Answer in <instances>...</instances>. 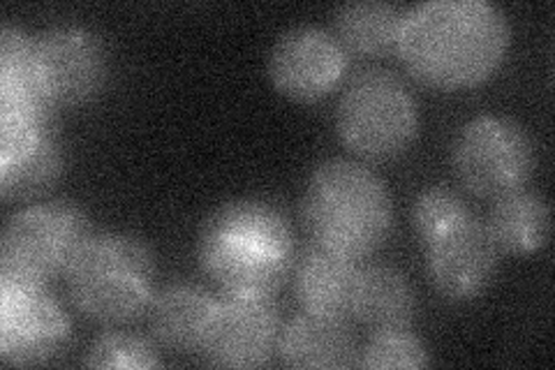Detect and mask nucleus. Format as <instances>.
<instances>
[{
	"label": "nucleus",
	"mask_w": 555,
	"mask_h": 370,
	"mask_svg": "<svg viewBox=\"0 0 555 370\" xmlns=\"http://www.w3.org/2000/svg\"><path fill=\"white\" fill-rule=\"evenodd\" d=\"M451 157L459 181L489 200L524 190L534 171L530 135L516 120L502 116H479L463 126Z\"/></svg>",
	"instance_id": "obj_7"
},
{
	"label": "nucleus",
	"mask_w": 555,
	"mask_h": 370,
	"mask_svg": "<svg viewBox=\"0 0 555 370\" xmlns=\"http://www.w3.org/2000/svg\"><path fill=\"white\" fill-rule=\"evenodd\" d=\"M301 214L318 248L352 259L375 253L393 225L389 190L352 161H326L310 174Z\"/></svg>",
	"instance_id": "obj_3"
},
{
	"label": "nucleus",
	"mask_w": 555,
	"mask_h": 370,
	"mask_svg": "<svg viewBox=\"0 0 555 370\" xmlns=\"http://www.w3.org/2000/svg\"><path fill=\"white\" fill-rule=\"evenodd\" d=\"M218 302L197 285H171L153 298V333L173 352H199Z\"/></svg>",
	"instance_id": "obj_16"
},
{
	"label": "nucleus",
	"mask_w": 555,
	"mask_h": 370,
	"mask_svg": "<svg viewBox=\"0 0 555 370\" xmlns=\"http://www.w3.org/2000/svg\"><path fill=\"white\" fill-rule=\"evenodd\" d=\"M155 257L128 234H98L83 245L67 288L75 306L95 322L126 324L153 304Z\"/></svg>",
	"instance_id": "obj_4"
},
{
	"label": "nucleus",
	"mask_w": 555,
	"mask_h": 370,
	"mask_svg": "<svg viewBox=\"0 0 555 370\" xmlns=\"http://www.w3.org/2000/svg\"><path fill=\"white\" fill-rule=\"evenodd\" d=\"M430 363L428 349L416 339L412 331L405 329H385L375 331L359 352L357 366L373 370L389 368H424Z\"/></svg>",
	"instance_id": "obj_20"
},
{
	"label": "nucleus",
	"mask_w": 555,
	"mask_h": 370,
	"mask_svg": "<svg viewBox=\"0 0 555 370\" xmlns=\"http://www.w3.org/2000/svg\"><path fill=\"white\" fill-rule=\"evenodd\" d=\"M336 123L347 149L371 161H389L412 144L420 116L401 79L385 69H369L345 88Z\"/></svg>",
	"instance_id": "obj_6"
},
{
	"label": "nucleus",
	"mask_w": 555,
	"mask_h": 370,
	"mask_svg": "<svg viewBox=\"0 0 555 370\" xmlns=\"http://www.w3.org/2000/svg\"><path fill=\"white\" fill-rule=\"evenodd\" d=\"M197 257L224 294L269 296L294 267L292 227L269 202L234 200L204 220Z\"/></svg>",
	"instance_id": "obj_2"
},
{
	"label": "nucleus",
	"mask_w": 555,
	"mask_h": 370,
	"mask_svg": "<svg viewBox=\"0 0 555 370\" xmlns=\"http://www.w3.org/2000/svg\"><path fill=\"white\" fill-rule=\"evenodd\" d=\"M486 227L500 251L530 255L542 251L548 241L551 208L537 192L516 190L495 200Z\"/></svg>",
	"instance_id": "obj_17"
},
{
	"label": "nucleus",
	"mask_w": 555,
	"mask_h": 370,
	"mask_svg": "<svg viewBox=\"0 0 555 370\" xmlns=\"http://www.w3.org/2000/svg\"><path fill=\"white\" fill-rule=\"evenodd\" d=\"M35 65L47 98L54 104L93 100L107 84V51L95 33L59 26L35 40Z\"/></svg>",
	"instance_id": "obj_10"
},
{
	"label": "nucleus",
	"mask_w": 555,
	"mask_h": 370,
	"mask_svg": "<svg viewBox=\"0 0 555 370\" xmlns=\"http://www.w3.org/2000/svg\"><path fill=\"white\" fill-rule=\"evenodd\" d=\"M63 153L51 126H0V192L33 197L61 179Z\"/></svg>",
	"instance_id": "obj_13"
},
{
	"label": "nucleus",
	"mask_w": 555,
	"mask_h": 370,
	"mask_svg": "<svg viewBox=\"0 0 555 370\" xmlns=\"http://www.w3.org/2000/svg\"><path fill=\"white\" fill-rule=\"evenodd\" d=\"M426 267L444 298L465 304L481 296L495 280L500 248L489 227L467 216L426 245Z\"/></svg>",
	"instance_id": "obj_11"
},
{
	"label": "nucleus",
	"mask_w": 555,
	"mask_h": 370,
	"mask_svg": "<svg viewBox=\"0 0 555 370\" xmlns=\"http://www.w3.org/2000/svg\"><path fill=\"white\" fill-rule=\"evenodd\" d=\"M398 54L410 73L433 88H470L505 61L509 24L486 0H430L403 14Z\"/></svg>",
	"instance_id": "obj_1"
},
{
	"label": "nucleus",
	"mask_w": 555,
	"mask_h": 370,
	"mask_svg": "<svg viewBox=\"0 0 555 370\" xmlns=\"http://www.w3.org/2000/svg\"><path fill=\"white\" fill-rule=\"evenodd\" d=\"M357 259L318 248L308 253L297 269V296L306 312L338 317L352 315L357 280Z\"/></svg>",
	"instance_id": "obj_15"
},
{
	"label": "nucleus",
	"mask_w": 555,
	"mask_h": 370,
	"mask_svg": "<svg viewBox=\"0 0 555 370\" xmlns=\"http://www.w3.org/2000/svg\"><path fill=\"white\" fill-rule=\"evenodd\" d=\"M91 237L89 218L73 204L24 208L8 220L0 237V276L47 285L69 273Z\"/></svg>",
	"instance_id": "obj_5"
},
{
	"label": "nucleus",
	"mask_w": 555,
	"mask_h": 370,
	"mask_svg": "<svg viewBox=\"0 0 555 370\" xmlns=\"http://www.w3.org/2000/svg\"><path fill=\"white\" fill-rule=\"evenodd\" d=\"M352 315L373 331L405 329L414 317V292L408 278L391 267L361 269Z\"/></svg>",
	"instance_id": "obj_18"
},
{
	"label": "nucleus",
	"mask_w": 555,
	"mask_h": 370,
	"mask_svg": "<svg viewBox=\"0 0 555 370\" xmlns=\"http://www.w3.org/2000/svg\"><path fill=\"white\" fill-rule=\"evenodd\" d=\"M345 73V49L315 26H297L278 38L269 56L273 86L297 102L324 98Z\"/></svg>",
	"instance_id": "obj_12"
},
{
	"label": "nucleus",
	"mask_w": 555,
	"mask_h": 370,
	"mask_svg": "<svg viewBox=\"0 0 555 370\" xmlns=\"http://www.w3.org/2000/svg\"><path fill=\"white\" fill-rule=\"evenodd\" d=\"M281 343V320L269 296L228 294L218 302L199 352L222 368L264 366Z\"/></svg>",
	"instance_id": "obj_9"
},
{
	"label": "nucleus",
	"mask_w": 555,
	"mask_h": 370,
	"mask_svg": "<svg viewBox=\"0 0 555 370\" xmlns=\"http://www.w3.org/2000/svg\"><path fill=\"white\" fill-rule=\"evenodd\" d=\"M69 322L44 285L0 276V357L12 366H40L61 357Z\"/></svg>",
	"instance_id": "obj_8"
},
{
	"label": "nucleus",
	"mask_w": 555,
	"mask_h": 370,
	"mask_svg": "<svg viewBox=\"0 0 555 370\" xmlns=\"http://www.w3.org/2000/svg\"><path fill=\"white\" fill-rule=\"evenodd\" d=\"M281 357L289 368L336 370L357 366V345L345 320L306 312L281 333Z\"/></svg>",
	"instance_id": "obj_14"
},
{
	"label": "nucleus",
	"mask_w": 555,
	"mask_h": 370,
	"mask_svg": "<svg viewBox=\"0 0 555 370\" xmlns=\"http://www.w3.org/2000/svg\"><path fill=\"white\" fill-rule=\"evenodd\" d=\"M403 14L379 0L347 3L334 16L336 40L340 47L361 56H379L396 49Z\"/></svg>",
	"instance_id": "obj_19"
},
{
	"label": "nucleus",
	"mask_w": 555,
	"mask_h": 370,
	"mask_svg": "<svg viewBox=\"0 0 555 370\" xmlns=\"http://www.w3.org/2000/svg\"><path fill=\"white\" fill-rule=\"evenodd\" d=\"M83 366L89 368H158L160 359L158 352L144 339L132 336V333L124 331H109L100 336L89 352H86Z\"/></svg>",
	"instance_id": "obj_21"
},
{
	"label": "nucleus",
	"mask_w": 555,
	"mask_h": 370,
	"mask_svg": "<svg viewBox=\"0 0 555 370\" xmlns=\"http://www.w3.org/2000/svg\"><path fill=\"white\" fill-rule=\"evenodd\" d=\"M470 216V210L459 195L444 188H430L422 192L414 204V229L416 237L426 245L438 239L449 227H454L463 218Z\"/></svg>",
	"instance_id": "obj_22"
}]
</instances>
